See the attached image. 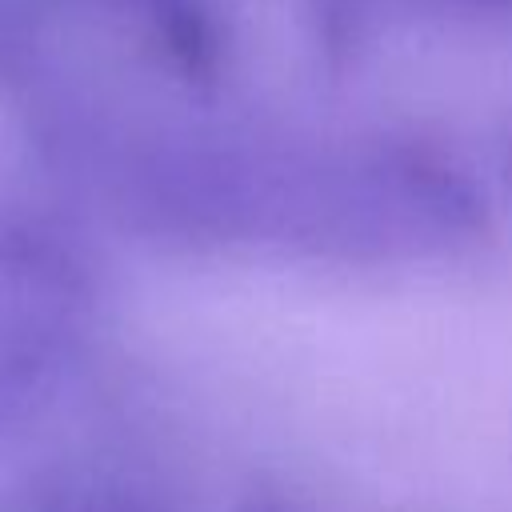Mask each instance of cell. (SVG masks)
<instances>
[{
	"mask_svg": "<svg viewBox=\"0 0 512 512\" xmlns=\"http://www.w3.org/2000/svg\"><path fill=\"white\" fill-rule=\"evenodd\" d=\"M432 12H456V16H512V0H408Z\"/></svg>",
	"mask_w": 512,
	"mask_h": 512,
	"instance_id": "cell-1",
	"label": "cell"
},
{
	"mask_svg": "<svg viewBox=\"0 0 512 512\" xmlns=\"http://www.w3.org/2000/svg\"><path fill=\"white\" fill-rule=\"evenodd\" d=\"M32 512H116L104 504H48V508H32Z\"/></svg>",
	"mask_w": 512,
	"mask_h": 512,
	"instance_id": "cell-2",
	"label": "cell"
}]
</instances>
